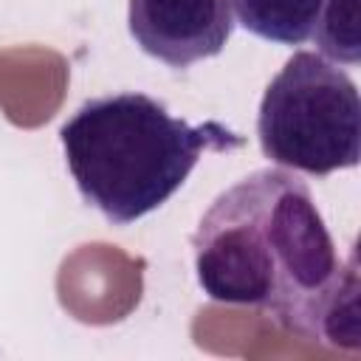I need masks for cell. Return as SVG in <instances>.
<instances>
[{"instance_id":"8992f818","label":"cell","mask_w":361,"mask_h":361,"mask_svg":"<svg viewBox=\"0 0 361 361\" xmlns=\"http://www.w3.org/2000/svg\"><path fill=\"white\" fill-rule=\"evenodd\" d=\"M361 0H324L310 42L316 54L336 65H358L361 59Z\"/></svg>"},{"instance_id":"7a4b0ae2","label":"cell","mask_w":361,"mask_h":361,"mask_svg":"<svg viewBox=\"0 0 361 361\" xmlns=\"http://www.w3.org/2000/svg\"><path fill=\"white\" fill-rule=\"evenodd\" d=\"M65 164L85 203L113 226L164 206L203 152H228L243 135L220 121L189 124L135 90L87 99L62 127Z\"/></svg>"},{"instance_id":"3957f363","label":"cell","mask_w":361,"mask_h":361,"mask_svg":"<svg viewBox=\"0 0 361 361\" xmlns=\"http://www.w3.org/2000/svg\"><path fill=\"white\" fill-rule=\"evenodd\" d=\"M257 138L268 161L324 178L361 158V99L347 71L316 51H296L268 82Z\"/></svg>"},{"instance_id":"6da1fadb","label":"cell","mask_w":361,"mask_h":361,"mask_svg":"<svg viewBox=\"0 0 361 361\" xmlns=\"http://www.w3.org/2000/svg\"><path fill=\"white\" fill-rule=\"evenodd\" d=\"M195 274L220 305L265 313L319 341L341 265L310 186L293 169H257L220 192L192 234Z\"/></svg>"},{"instance_id":"277c9868","label":"cell","mask_w":361,"mask_h":361,"mask_svg":"<svg viewBox=\"0 0 361 361\" xmlns=\"http://www.w3.org/2000/svg\"><path fill=\"white\" fill-rule=\"evenodd\" d=\"M231 0H130L127 28L135 45L175 68L217 56L234 34Z\"/></svg>"},{"instance_id":"5b68a950","label":"cell","mask_w":361,"mask_h":361,"mask_svg":"<svg viewBox=\"0 0 361 361\" xmlns=\"http://www.w3.org/2000/svg\"><path fill=\"white\" fill-rule=\"evenodd\" d=\"M324 0H231L234 23L276 45H305L313 37Z\"/></svg>"}]
</instances>
